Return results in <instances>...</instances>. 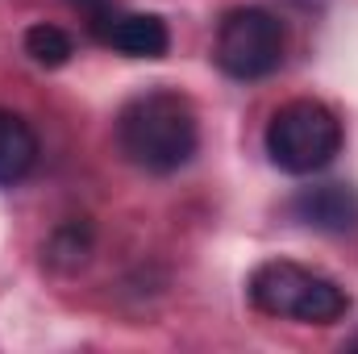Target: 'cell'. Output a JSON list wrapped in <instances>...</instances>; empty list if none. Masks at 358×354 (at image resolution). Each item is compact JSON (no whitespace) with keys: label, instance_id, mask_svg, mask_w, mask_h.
Instances as JSON below:
<instances>
[{"label":"cell","instance_id":"obj_1","mask_svg":"<svg viewBox=\"0 0 358 354\" xmlns=\"http://www.w3.org/2000/svg\"><path fill=\"white\" fill-rule=\"evenodd\" d=\"M117 146L146 176H176L200 146V117L187 96L150 88L117 113Z\"/></svg>","mask_w":358,"mask_h":354},{"label":"cell","instance_id":"obj_2","mask_svg":"<svg viewBox=\"0 0 358 354\" xmlns=\"http://www.w3.org/2000/svg\"><path fill=\"white\" fill-rule=\"evenodd\" d=\"M246 300L255 313L275 321H300V325H334L350 313V292L292 259H267L250 271Z\"/></svg>","mask_w":358,"mask_h":354},{"label":"cell","instance_id":"obj_3","mask_svg":"<svg viewBox=\"0 0 358 354\" xmlns=\"http://www.w3.org/2000/svg\"><path fill=\"white\" fill-rule=\"evenodd\" d=\"M346 129L338 121V113L321 100H287L271 113L263 146L267 159L283 171V176H317L325 171L338 155H342Z\"/></svg>","mask_w":358,"mask_h":354},{"label":"cell","instance_id":"obj_4","mask_svg":"<svg viewBox=\"0 0 358 354\" xmlns=\"http://www.w3.org/2000/svg\"><path fill=\"white\" fill-rule=\"evenodd\" d=\"M283 46H287L283 21L259 4H246V8H229L221 17L217 38H213V63L229 80L255 84V80H267L279 71Z\"/></svg>","mask_w":358,"mask_h":354},{"label":"cell","instance_id":"obj_5","mask_svg":"<svg viewBox=\"0 0 358 354\" xmlns=\"http://www.w3.org/2000/svg\"><path fill=\"white\" fill-rule=\"evenodd\" d=\"M88 29L100 46L125 59H163L171 50V29L155 13H121L108 4L96 21H88Z\"/></svg>","mask_w":358,"mask_h":354},{"label":"cell","instance_id":"obj_6","mask_svg":"<svg viewBox=\"0 0 358 354\" xmlns=\"http://www.w3.org/2000/svg\"><path fill=\"white\" fill-rule=\"evenodd\" d=\"M287 217L317 234H355L358 229V192L350 183H317L300 187L287 200Z\"/></svg>","mask_w":358,"mask_h":354},{"label":"cell","instance_id":"obj_7","mask_svg":"<svg viewBox=\"0 0 358 354\" xmlns=\"http://www.w3.org/2000/svg\"><path fill=\"white\" fill-rule=\"evenodd\" d=\"M38 167V134L13 108H0V187H13Z\"/></svg>","mask_w":358,"mask_h":354},{"label":"cell","instance_id":"obj_8","mask_svg":"<svg viewBox=\"0 0 358 354\" xmlns=\"http://www.w3.org/2000/svg\"><path fill=\"white\" fill-rule=\"evenodd\" d=\"M92 255V225L88 221H63L50 242H46V263L59 267V271H76L84 267Z\"/></svg>","mask_w":358,"mask_h":354},{"label":"cell","instance_id":"obj_9","mask_svg":"<svg viewBox=\"0 0 358 354\" xmlns=\"http://www.w3.org/2000/svg\"><path fill=\"white\" fill-rule=\"evenodd\" d=\"M25 55L38 63V67H67L71 55H76V42L67 29L50 25V21H38L25 29Z\"/></svg>","mask_w":358,"mask_h":354},{"label":"cell","instance_id":"obj_10","mask_svg":"<svg viewBox=\"0 0 358 354\" xmlns=\"http://www.w3.org/2000/svg\"><path fill=\"white\" fill-rule=\"evenodd\" d=\"M71 4H80V8L88 13V21H96V17H100V13L108 8V0H71Z\"/></svg>","mask_w":358,"mask_h":354},{"label":"cell","instance_id":"obj_11","mask_svg":"<svg viewBox=\"0 0 358 354\" xmlns=\"http://www.w3.org/2000/svg\"><path fill=\"white\" fill-rule=\"evenodd\" d=\"M350 346H358V338H350Z\"/></svg>","mask_w":358,"mask_h":354}]
</instances>
